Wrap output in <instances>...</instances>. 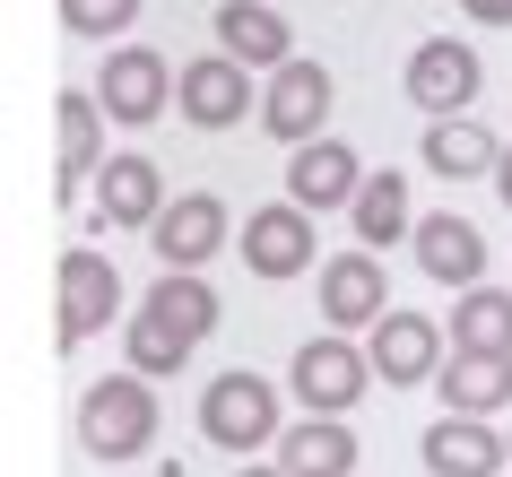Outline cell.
<instances>
[{
	"label": "cell",
	"mask_w": 512,
	"mask_h": 477,
	"mask_svg": "<svg viewBox=\"0 0 512 477\" xmlns=\"http://www.w3.org/2000/svg\"><path fill=\"white\" fill-rule=\"evenodd\" d=\"M79 451L87 460H139L157 451V391L139 373H105L79 391Z\"/></svg>",
	"instance_id": "cell-1"
},
{
	"label": "cell",
	"mask_w": 512,
	"mask_h": 477,
	"mask_svg": "<svg viewBox=\"0 0 512 477\" xmlns=\"http://www.w3.org/2000/svg\"><path fill=\"white\" fill-rule=\"evenodd\" d=\"M200 434H209L217 451H252L261 443H278L287 434V417H278V382L270 373H252V365H235V373H217L209 391H200Z\"/></svg>",
	"instance_id": "cell-2"
},
{
	"label": "cell",
	"mask_w": 512,
	"mask_h": 477,
	"mask_svg": "<svg viewBox=\"0 0 512 477\" xmlns=\"http://www.w3.org/2000/svg\"><path fill=\"white\" fill-rule=\"evenodd\" d=\"M400 87H408V105H417V113H434V122H460V113L478 105V87H486V61L469 53L460 35H426V44L408 53Z\"/></svg>",
	"instance_id": "cell-3"
},
{
	"label": "cell",
	"mask_w": 512,
	"mask_h": 477,
	"mask_svg": "<svg viewBox=\"0 0 512 477\" xmlns=\"http://www.w3.org/2000/svg\"><path fill=\"white\" fill-rule=\"evenodd\" d=\"M174 61L157 53V44H122V53L96 70V105H105V122H122V131H148L165 105H174Z\"/></svg>",
	"instance_id": "cell-4"
},
{
	"label": "cell",
	"mask_w": 512,
	"mask_h": 477,
	"mask_svg": "<svg viewBox=\"0 0 512 477\" xmlns=\"http://www.w3.org/2000/svg\"><path fill=\"white\" fill-rule=\"evenodd\" d=\"M365 382H374V356L356 339H304L296 365H287V391H296V408H313V417H348L356 399H365Z\"/></svg>",
	"instance_id": "cell-5"
},
{
	"label": "cell",
	"mask_w": 512,
	"mask_h": 477,
	"mask_svg": "<svg viewBox=\"0 0 512 477\" xmlns=\"http://www.w3.org/2000/svg\"><path fill=\"white\" fill-rule=\"evenodd\" d=\"M374 373L391 382V391H417V382H434V373L452 365V330L443 321H426V313H408V304H391V313L374 321Z\"/></svg>",
	"instance_id": "cell-6"
},
{
	"label": "cell",
	"mask_w": 512,
	"mask_h": 477,
	"mask_svg": "<svg viewBox=\"0 0 512 477\" xmlns=\"http://www.w3.org/2000/svg\"><path fill=\"white\" fill-rule=\"evenodd\" d=\"M113 313H122V269L96 243L61 252V339L53 347H87L96 330H113Z\"/></svg>",
	"instance_id": "cell-7"
},
{
	"label": "cell",
	"mask_w": 512,
	"mask_h": 477,
	"mask_svg": "<svg viewBox=\"0 0 512 477\" xmlns=\"http://www.w3.org/2000/svg\"><path fill=\"white\" fill-rule=\"evenodd\" d=\"M235 243H243V269H252V278H304V269L322 261V243H313V209H296V200L252 209Z\"/></svg>",
	"instance_id": "cell-8"
},
{
	"label": "cell",
	"mask_w": 512,
	"mask_h": 477,
	"mask_svg": "<svg viewBox=\"0 0 512 477\" xmlns=\"http://www.w3.org/2000/svg\"><path fill=\"white\" fill-rule=\"evenodd\" d=\"M330 70L322 61H287L270 87H261V131L270 139H287V148H313L322 139V122H330Z\"/></svg>",
	"instance_id": "cell-9"
},
{
	"label": "cell",
	"mask_w": 512,
	"mask_h": 477,
	"mask_svg": "<svg viewBox=\"0 0 512 477\" xmlns=\"http://www.w3.org/2000/svg\"><path fill=\"white\" fill-rule=\"evenodd\" d=\"M53 139H61V174H53V191L61 200H79V191H96V174H105V105L87 96V87H61L53 96Z\"/></svg>",
	"instance_id": "cell-10"
},
{
	"label": "cell",
	"mask_w": 512,
	"mask_h": 477,
	"mask_svg": "<svg viewBox=\"0 0 512 477\" xmlns=\"http://www.w3.org/2000/svg\"><path fill=\"white\" fill-rule=\"evenodd\" d=\"M408 243H417V269H426L434 287H452V295L486 287V235H478L460 209H426Z\"/></svg>",
	"instance_id": "cell-11"
},
{
	"label": "cell",
	"mask_w": 512,
	"mask_h": 477,
	"mask_svg": "<svg viewBox=\"0 0 512 477\" xmlns=\"http://www.w3.org/2000/svg\"><path fill=\"white\" fill-rule=\"evenodd\" d=\"M417 460H426V477H504L512 443H504V425H486V417H434Z\"/></svg>",
	"instance_id": "cell-12"
},
{
	"label": "cell",
	"mask_w": 512,
	"mask_h": 477,
	"mask_svg": "<svg viewBox=\"0 0 512 477\" xmlns=\"http://www.w3.org/2000/svg\"><path fill=\"white\" fill-rule=\"evenodd\" d=\"M165 269H209L217 243H226V200L217 191H183V200H165V217L148 226Z\"/></svg>",
	"instance_id": "cell-13"
},
{
	"label": "cell",
	"mask_w": 512,
	"mask_h": 477,
	"mask_svg": "<svg viewBox=\"0 0 512 477\" xmlns=\"http://www.w3.org/2000/svg\"><path fill=\"white\" fill-rule=\"evenodd\" d=\"M183 122L191 131H235L243 113H252V70L243 61H226V53H209V61H183Z\"/></svg>",
	"instance_id": "cell-14"
},
{
	"label": "cell",
	"mask_w": 512,
	"mask_h": 477,
	"mask_svg": "<svg viewBox=\"0 0 512 477\" xmlns=\"http://www.w3.org/2000/svg\"><path fill=\"white\" fill-rule=\"evenodd\" d=\"M391 313V278L374 269V252H339V261H322V321L348 339V330H374V321Z\"/></svg>",
	"instance_id": "cell-15"
},
{
	"label": "cell",
	"mask_w": 512,
	"mask_h": 477,
	"mask_svg": "<svg viewBox=\"0 0 512 477\" xmlns=\"http://www.w3.org/2000/svg\"><path fill=\"white\" fill-rule=\"evenodd\" d=\"M356 191H365V165H356L348 139H313L287 157V200L296 209H356Z\"/></svg>",
	"instance_id": "cell-16"
},
{
	"label": "cell",
	"mask_w": 512,
	"mask_h": 477,
	"mask_svg": "<svg viewBox=\"0 0 512 477\" xmlns=\"http://www.w3.org/2000/svg\"><path fill=\"white\" fill-rule=\"evenodd\" d=\"M217 53L278 79V70L296 61V35H287V18H278L270 0H226V9H217Z\"/></svg>",
	"instance_id": "cell-17"
},
{
	"label": "cell",
	"mask_w": 512,
	"mask_h": 477,
	"mask_svg": "<svg viewBox=\"0 0 512 477\" xmlns=\"http://www.w3.org/2000/svg\"><path fill=\"white\" fill-rule=\"evenodd\" d=\"M157 217H165L157 157H139V148L105 157V174H96V226H157Z\"/></svg>",
	"instance_id": "cell-18"
},
{
	"label": "cell",
	"mask_w": 512,
	"mask_h": 477,
	"mask_svg": "<svg viewBox=\"0 0 512 477\" xmlns=\"http://www.w3.org/2000/svg\"><path fill=\"white\" fill-rule=\"evenodd\" d=\"M434 391H443V417H486L495 425V408H512V356H469V347H452V365L434 373Z\"/></svg>",
	"instance_id": "cell-19"
},
{
	"label": "cell",
	"mask_w": 512,
	"mask_h": 477,
	"mask_svg": "<svg viewBox=\"0 0 512 477\" xmlns=\"http://www.w3.org/2000/svg\"><path fill=\"white\" fill-rule=\"evenodd\" d=\"M139 321H157L165 339L200 347V339L217 330V287L200 278V269H165L157 287H148V304H139Z\"/></svg>",
	"instance_id": "cell-20"
},
{
	"label": "cell",
	"mask_w": 512,
	"mask_h": 477,
	"mask_svg": "<svg viewBox=\"0 0 512 477\" xmlns=\"http://www.w3.org/2000/svg\"><path fill=\"white\" fill-rule=\"evenodd\" d=\"M278 469L287 477H356V425L348 417H296L278 434Z\"/></svg>",
	"instance_id": "cell-21"
},
{
	"label": "cell",
	"mask_w": 512,
	"mask_h": 477,
	"mask_svg": "<svg viewBox=\"0 0 512 477\" xmlns=\"http://www.w3.org/2000/svg\"><path fill=\"white\" fill-rule=\"evenodd\" d=\"M426 165L443 174V183H478V174L495 183V165H504V139L478 131V122L460 113V122H434V131H426Z\"/></svg>",
	"instance_id": "cell-22"
},
{
	"label": "cell",
	"mask_w": 512,
	"mask_h": 477,
	"mask_svg": "<svg viewBox=\"0 0 512 477\" xmlns=\"http://www.w3.org/2000/svg\"><path fill=\"white\" fill-rule=\"evenodd\" d=\"M443 330H452V347H469V356H512V287H469Z\"/></svg>",
	"instance_id": "cell-23"
},
{
	"label": "cell",
	"mask_w": 512,
	"mask_h": 477,
	"mask_svg": "<svg viewBox=\"0 0 512 477\" xmlns=\"http://www.w3.org/2000/svg\"><path fill=\"white\" fill-rule=\"evenodd\" d=\"M356 243L365 252H382V243H400V235H417V217H408V183L400 174H365V191H356Z\"/></svg>",
	"instance_id": "cell-24"
},
{
	"label": "cell",
	"mask_w": 512,
	"mask_h": 477,
	"mask_svg": "<svg viewBox=\"0 0 512 477\" xmlns=\"http://www.w3.org/2000/svg\"><path fill=\"white\" fill-rule=\"evenodd\" d=\"M122 356H131V373H139V382H157V373H183V356H191V347H183V339H165L157 321H139V313H131V330H122Z\"/></svg>",
	"instance_id": "cell-25"
},
{
	"label": "cell",
	"mask_w": 512,
	"mask_h": 477,
	"mask_svg": "<svg viewBox=\"0 0 512 477\" xmlns=\"http://www.w3.org/2000/svg\"><path fill=\"white\" fill-rule=\"evenodd\" d=\"M139 9H148V0H61V27H70V35H96V44H113V35L131 27Z\"/></svg>",
	"instance_id": "cell-26"
},
{
	"label": "cell",
	"mask_w": 512,
	"mask_h": 477,
	"mask_svg": "<svg viewBox=\"0 0 512 477\" xmlns=\"http://www.w3.org/2000/svg\"><path fill=\"white\" fill-rule=\"evenodd\" d=\"M460 9H469L478 27H512V0H460Z\"/></svg>",
	"instance_id": "cell-27"
},
{
	"label": "cell",
	"mask_w": 512,
	"mask_h": 477,
	"mask_svg": "<svg viewBox=\"0 0 512 477\" xmlns=\"http://www.w3.org/2000/svg\"><path fill=\"white\" fill-rule=\"evenodd\" d=\"M495 200L512 209V148H504V165H495Z\"/></svg>",
	"instance_id": "cell-28"
},
{
	"label": "cell",
	"mask_w": 512,
	"mask_h": 477,
	"mask_svg": "<svg viewBox=\"0 0 512 477\" xmlns=\"http://www.w3.org/2000/svg\"><path fill=\"white\" fill-rule=\"evenodd\" d=\"M243 477H287V469H243Z\"/></svg>",
	"instance_id": "cell-29"
},
{
	"label": "cell",
	"mask_w": 512,
	"mask_h": 477,
	"mask_svg": "<svg viewBox=\"0 0 512 477\" xmlns=\"http://www.w3.org/2000/svg\"><path fill=\"white\" fill-rule=\"evenodd\" d=\"M504 443H512V425H504Z\"/></svg>",
	"instance_id": "cell-30"
}]
</instances>
